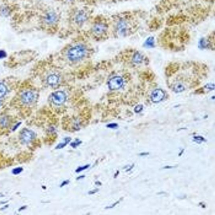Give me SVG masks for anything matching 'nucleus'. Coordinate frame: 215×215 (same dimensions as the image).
Segmentation results:
<instances>
[{
    "instance_id": "f257e3e1",
    "label": "nucleus",
    "mask_w": 215,
    "mask_h": 215,
    "mask_svg": "<svg viewBox=\"0 0 215 215\" xmlns=\"http://www.w3.org/2000/svg\"><path fill=\"white\" fill-rule=\"evenodd\" d=\"M146 17L144 11L127 10L110 15L112 35L125 37L134 35L140 28Z\"/></svg>"
},
{
    "instance_id": "f03ea898",
    "label": "nucleus",
    "mask_w": 215,
    "mask_h": 215,
    "mask_svg": "<svg viewBox=\"0 0 215 215\" xmlns=\"http://www.w3.org/2000/svg\"><path fill=\"white\" fill-rule=\"evenodd\" d=\"M93 6L86 5L69 7L66 16V25L62 27L67 33H82L88 27L95 15Z\"/></svg>"
},
{
    "instance_id": "7ed1b4c3",
    "label": "nucleus",
    "mask_w": 215,
    "mask_h": 215,
    "mask_svg": "<svg viewBox=\"0 0 215 215\" xmlns=\"http://www.w3.org/2000/svg\"><path fill=\"white\" fill-rule=\"evenodd\" d=\"M38 18L39 27L43 31L50 34L61 31L62 13L58 7L43 4L39 9Z\"/></svg>"
},
{
    "instance_id": "20e7f679",
    "label": "nucleus",
    "mask_w": 215,
    "mask_h": 215,
    "mask_svg": "<svg viewBox=\"0 0 215 215\" xmlns=\"http://www.w3.org/2000/svg\"><path fill=\"white\" fill-rule=\"evenodd\" d=\"M159 39L161 45L166 48L179 50L187 44L190 35L188 30L183 27L173 25L165 29Z\"/></svg>"
},
{
    "instance_id": "39448f33",
    "label": "nucleus",
    "mask_w": 215,
    "mask_h": 215,
    "mask_svg": "<svg viewBox=\"0 0 215 215\" xmlns=\"http://www.w3.org/2000/svg\"><path fill=\"white\" fill-rule=\"evenodd\" d=\"M82 33L95 39L107 38L112 35L110 16L102 14H95L88 27Z\"/></svg>"
},
{
    "instance_id": "423d86ee",
    "label": "nucleus",
    "mask_w": 215,
    "mask_h": 215,
    "mask_svg": "<svg viewBox=\"0 0 215 215\" xmlns=\"http://www.w3.org/2000/svg\"><path fill=\"white\" fill-rule=\"evenodd\" d=\"M87 50V46L83 43L74 44L68 51V57L72 61L79 60L83 58Z\"/></svg>"
},
{
    "instance_id": "0eeeda50",
    "label": "nucleus",
    "mask_w": 215,
    "mask_h": 215,
    "mask_svg": "<svg viewBox=\"0 0 215 215\" xmlns=\"http://www.w3.org/2000/svg\"><path fill=\"white\" fill-rule=\"evenodd\" d=\"M56 2L68 7L80 5H88L87 0H54Z\"/></svg>"
},
{
    "instance_id": "6e6552de",
    "label": "nucleus",
    "mask_w": 215,
    "mask_h": 215,
    "mask_svg": "<svg viewBox=\"0 0 215 215\" xmlns=\"http://www.w3.org/2000/svg\"><path fill=\"white\" fill-rule=\"evenodd\" d=\"M51 99L55 104L59 105L65 102L66 95L63 92L59 91L52 94Z\"/></svg>"
},
{
    "instance_id": "1a4fd4ad",
    "label": "nucleus",
    "mask_w": 215,
    "mask_h": 215,
    "mask_svg": "<svg viewBox=\"0 0 215 215\" xmlns=\"http://www.w3.org/2000/svg\"><path fill=\"white\" fill-rule=\"evenodd\" d=\"M123 83V79L121 77H114L109 81L108 87L112 90H118L122 88Z\"/></svg>"
},
{
    "instance_id": "9d476101",
    "label": "nucleus",
    "mask_w": 215,
    "mask_h": 215,
    "mask_svg": "<svg viewBox=\"0 0 215 215\" xmlns=\"http://www.w3.org/2000/svg\"><path fill=\"white\" fill-rule=\"evenodd\" d=\"M34 137L35 133L29 129H24L20 135L21 141L24 143H28L31 142Z\"/></svg>"
},
{
    "instance_id": "9b49d317",
    "label": "nucleus",
    "mask_w": 215,
    "mask_h": 215,
    "mask_svg": "<svg viewBox=\"0 0 215 215\" xmlns=\"http://www.w3.org/2000/svg\"><path fill=\"white\" fill-rule=\"evenodd\" d=\"M164 97L163 92L160 89H157L152 94L151 99L154 102H159L163 99Z\"/></svg>"
},
{
    "instance_id": "f8f14e48",
    "label": "nucleus",
    "mask_w": 215,
    "mask_h": 215,
    "mask_svg": "<svg viewBox=\"0 0 215 215\" xmlns=\"http://www.w3.org/2000/svg\"><path fill=\"white\" fill-rule=\"evenodd\" d=\"M35 95L31 92H26L23 94L22 96V100L25 103H30L34 101Z\"/></svg>"
},
{
    "instance_id": "ddd939ff",
    "label": "nucleus",
    "mask_w": 215,
    "mask_h": 215,
    "mask_svg": "<svg viewBox=\"0 0 215 215\" xmlns=\"http://www.w3.org/2000/svg\"><path fill=\"white\" fill-rule=\"evenodd\" d=\"M59 78L55 74L50 75L47 78V82L49 85L54 86L58 83Z\"/></svg>"
},
{
    "instance_id": "4468645a",
    "label": "nucleus",
    "mask_w": 215,
    "mask_h": 215,
    "mask_svg": "<svg viewBox=\"0 0 215 215\" xmlns=\"http://www.w3.org/2000/svg\"><path fill=\"white\" fill-rule=\"evenodd\" d=\"M71 140V138L69 137L65 138L64 139V142L60 143L56 147V149H61L67 146V144H68Z\"/></svg>"
},
{
    "instance_id": "2eb2a0df",
    "label": "nucleus",
    "mask_w": 215,
    "mask_h": 215,
    "mask_svg": "<svg viewBox=\"0 0 215 215\" xmlns=\"http://www.w3.org/2000/svg\"><path fill=\"white\" fill-rule=\"evenodd\" d=\"M88 5L90 6H96L100 3H104V0H87Z\"/></svg>"
},
{
    "instance_id": "dca6fc26",
    "label": "nucleus",
    "mask_w": 215,
    "mask_h": 215,
    "mask_svg": "<svg viewBox=\"0 0 215 215\" xmlns=\"http://www.w3.org/2000/svg\"><path fill=\"white\" fill-rule=\"evenodd\" d=\"M7 92V88L3 84H0V98L3 97Z\"/></svg>"
},
{
    "instance_id": "f3484780",
    "label": "nucleus",
    "mask_w": 215,
    "mask_h": 215,
    "mask_svg": "<svg viewBox=\"0 0 215 215\" xmlns=\"http://www.w3.org/2000/svg\"><path fill=\"white\" fill-rule=\"evenodd\" d=\"M129 1H130V0H104V3H108V4H116V3L125 2Z\"/></svg>"
},
{
    "instance_id": "a211bd4d",
    "label": "nucleus",
    "mask_w": 215,
    "mask_h": 215,
    "mask_svg": "<svg viewBox=\"0 0 215 215\" xmlns=\"http://www.w3.org/2000/svg\"><path fill=\"white\" fill-rule=\"evenodd\" d=\"M82 143V142L81 140L77 139H76L74 142H72V143L70 144V146H71V147H73V148H77L78 146H79V145H80Z\"/></svg>"
},
{
    "instance_id": "6ab92c4d",
    "label": "nucleus",
    "mask_w": 215,
    "mask_h": 215,
    "mask_svg": "<svg viewBox=\"0 0 215 215\" xmlns=\"http://www.w3.org/2000/svg\"><path fill=\"white\" fill-rule=\"evenodd\" d=\"M89 167H90V165H89V164L83 166H80V167H79L78 168V169L76 170V172L77 173L83 171L84 170L88 169Z\"/></svg>"
},
{
    "instance_id": "aec40b11",
    "label": "nucleus",
    "mask_w": 215,
    "mask_h": 215,
    "mask_svg": "<svg viewBox=\"0 0 215 215\" xmlns=\"http://www.w3.org/2000/svg\"><path fill=\"white\" fill-rule=\"evenodd\" d=\"M22 170L23 169L22 168H16L13 171V173L14 174H19L22 171Z\"/></svg>"
},
{
    "instance_id": "412c9836",
    "label": "nucleus",
    "mask_w": 215,
    "mask_h": 215,
    "mask_svg": "<svg viewBox=\"0 0 215 215\" xmlns=\"http://www.w3.org/2000/svg\"><path fill=\"white\" fill-rule=\"evenodd\" d=\"M6 56V53L3 50H0V59L4 58Z\"/></svg>"
},
{
    "instance_id": "4be33fe9",
    "label": "nucleus",
    "mask_w": 215,
    "mask_h": 215,
    "mask_svg": "<svg viewBox=\"0 0 215 215\" xmlns=\"http://www.w3.org/2000/svg\"><path fill=\"white\" fill-rule=\"evenodd\" d=\"M107 127H108L110 128H115L117 127V125L116 124H109V125H108Z\"/></svg>"
},
{
    "instance_id": "5701e85b",
    "label": "nucleus",
    "mask_w": 215,
    "mask_h": 215,
    "mask_svg": "<svg viewBox=\"0 0 215 215\" xmlns=\"http://www.w3.org/2000/svg\"><path fill=\"white\" fill-rule=\"evenodd\" d=\"M200 137L201 138H200V137H195L194 138L196 140H199V141H203L205 140L202 137Z\"/></svg>"
},
{
    "instance_id": "b1692460",
    "label": "nucleus",
    "mask_w": 215,
    "mask_h": 215,
    "mask_svg": "<svg viewBox=\"0 0 215 215\" xmlns=\"http://www.w3.org/2000/svg\"><path fill=\"white\" fill-rule=\"evenodd\" d=\"M69 183V180L64 181V182H63L62 183V184H61V187H62V186H65V185H67V184H68Z\"/></svg>"
},
{
    "instance_id": "393cba45",
    "label": "nucleus",
    "mask_w": 215,
    "mask_h": 215,
    "mask_svg": "<svg viewBox=\"0 0 215 215\" xmlns=\"http://www.w3.org/2000/svg\"><path fill=\"white\" fill-rule=\"evenodd\" d=\"M119 201H117V202H116V203H115L114 204L110 206H108L107 207H106V208H113L116 205L118 204L119 203Z\"/></svg>"
},
{
    "instance_id": "a878e982",
    "label": "nucleus",
    "mask_w": 215,
    "mask_h": 215,
    "mask_svg": "<svg viewBox=\"0 0 215 215\" xmlns=\"http://www.w3.org/2000/svg\"><path fill=\"white\" fill-rule=\"evenodd\" d=\"M98 189H95V190H93V191H90L89 193V194L90 195L94 194L96 192H98Z\"/></svg>"
},
{
    "instance_id": "bb28decb",
    "label": "nucleus",
    "mask_w": 215,
    "mask_h": 215,
    "mask_svg": "<svg viewBox=\"0 0 215 215\" xmlns=\"http://www.w3.org/2000/svg\"><path fill=\"white\" fill-rule=\"evenodd\" d=\"M84 177V176H79V177H78V179H82V178H83Z\"/></svg>"
}]
</instances>
